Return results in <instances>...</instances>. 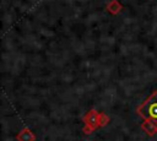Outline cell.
<instances>
[{"mask_svg":"<svg viewBox=\"0 0 157 141\" xmlns=\"http://www.w3.org/2000/svg\"><path fill=\"white\" fill-rule=\"evenodd\" d=\"M20 141H33V136L29 134V132H23L18 136Z\"/></svg>","mask_w":157,"mask_h":141,"instance_id":"cell-1","label":"cell"},{"mask_svg":"<svg viewBox=\"0 0 157 141\" xmlns=\"http://www.w3.org/2000/svg\"><path fill=\"white\" fill-rule=\"evenodd\" d=\"M148 112H150V114H151L153 118H157V104H156V103L151 104V107L148 108Z\"/></svg>","mask_w":157,"mask_h":141,"instance_id":"cell-2","label":"cell"}]
</instances>
